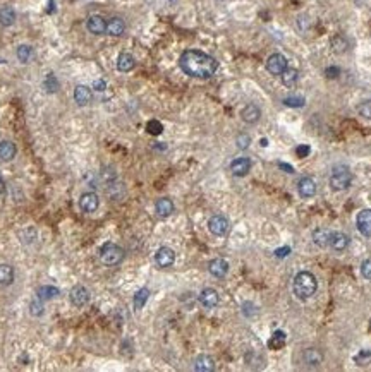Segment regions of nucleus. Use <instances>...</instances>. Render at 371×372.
Here are the masks:
<instances>
[{"label":"nucleus","instance_id":"1","mask_svg":"<svg viewBox=\"0 0 371 372\" xmlns=\"http://www.w3.org/2000/svg\"><path fill=\"white\" fill-rule=\"evenodd\" d=\"M179 67L191 77L210 79L218 69V62L201 50H185L179 59Z\"/></svg>","mask_w":371,"mask_h":372},{"label":"nucleus","instance_id":"2","mask_svg":"<svg viewBox=\"0 0 371 372\" xmlns=\"http://www.w3.org/2000/svg\"><path fill=\"white\" fill-rule=\"evenodd\" d=\"M318 281L316 276L309 271H301L295 274L292 283V292L299 300H308L316 294Z\"/></svg>","mask_w":371,"mask_h":372},{"label":"nucleus","instance_id":"3","mask_svg":"<svg viewBox=\"0 0 371 372\" xmlns=\"http://www.w3.org/2000/svg\"><path fill=\"white\" fill-rule=\"evenodd\" d=\"M352 184V174L347 167L339 165L332 170V175H330V187L333 190H346L351 187Z\"/></svg>","mask_w":371,"mask_h":372},{"label":"nucleus","instance_id":"4","mask_svg":"<svg viewBox=\"0 0 371 372\" xmlns=\"http://www.w3.org/2000/svg\"><path fill=\"white\" fill-rule=\"evenodd\" d=\"M100 259L105 266H117L124 259V249L117 243L107 242L100 249Z\"/></svg>","mask_w":371,"mask_h":372},{"label":"nucleus","instance_id":"5","mask_svg":"<svg viewBox=\"0 0 371 372\" xmlns=\"http://www.w3.org/2000/svg\"><path fill=\"white\" fill-rule=\"evenodd\" d=\"M229 228H231V223H229V220L224 215H213L208 221V230L216 237L227 235Z\"/></svg>","mask_w":371,"mask_h":372},{"label":"nucleus","instance_id":"6","mask_svg":"<svg viewBox=\"0 0 371 372\" xmlns=\"http://www.w3.org/2000/svg\"><path fill=\"white\" fill-rule=\"evenodd\" d=\"M287 67H289V64H287V59L282 55V53H273V55L268 57L267 70L272 74V76H280Z\"/></svg>","mask_w":371,"mask_h":372},{"label":"nucleus","instance_id":"7","mask_svg":"<svg viewBox=\"0 0 371 372\" xmlns=\"http://www.w3.org/2000/svg\"><path fill=\"white\" fill-rule=\"evenodd\" d=\"M356 227L359 230L361 235L371 237V210H363L357 213Z\"/></svg>","mask_w":371,"mask_h":372},{"label":"nucleus","instance_id":"8","mask_svg":"<svg viewBox=\"0 0 371 372\" xmlns=\"http://www.w3.org/2000/svg\"><path fill=\"white\" fill-rule=\"evenodd\" d=\"M175 261V252L170 249V247H160L155 254V263H157L160 268H170Z\"/></svg>","mask_w":371,"mask_h":372},{"label":"nucleus","instance_id":"9","mask_svg":"<svg viewBox=\"0 0 371 372\" xmlns=\"http://www.w3.org/2000/svg\"><path fill=\"white\" fill-rule=\"evenodd\" d=\"M100 206V199L95 192H85L79 197V208L85 213H95Z\"/></svg>","mask_w":371,"mask_h":372},{"label":"nucleus","instance_id":"10","mask_svg":"<svg viewBox=\"0 0 371 372\" xmlns=\"http://www.w3.org/2000/svg\"><path fill=\"white\" fill-rule=\"evenodd\" d=\"M70 302L72 305H76V307H83V305H86L90 302V292H88L83 285H76L72 290H70Z\"/></svg>","mask_w":371,"mask_h":372},{"label":"nucleus","instance_id":"11","mask_svg":"<svg viewBox=\"0 0 371 372\" xmlns=\"http://www.w3.org/2000/svg\"><path fill=\"white\" fill-rule=\"evenodd\" d=\"M349 243H351V238H349L347 233L344 232H332V235H330V245L335 252H342L346 251L349 247Z\"/></svg>","mask_w":371,"mask_h":372},{"label":"nucleus","instance_id":"12","mask_svg":"<svg viewBox=\"0 0 371 372\" xmlns=\"http://www.w3.org/2000/svg\"><path fill=\"white\" fill-rule=\"evenodd\" d=\"M298 192L303 199L313 197L316 194V182L311 179V177H303V179L298 182Z\"/></svg>","mask_w":371,"mask_h":372},{"label":"nucleus","instance_id":"13","mask_svg":"<svg viewBox=\"0 0 371 372\" xmlns=\"http://www.w3.org/2000/svg\"><path fill=\"white\" fill-rule=\"evenodd\" d=\"M200 302H201L203 307H206V309L216 307V305H218V302H220L218 292H216L215 288H205V290H201Z\"/></svg>","mask_w":371,"mask_h":372},{"label":"nucleus","instance_id":"14","mask_svg":"<svg viewBox=\"0 0 371 372\" xmlns=\"http://www.w3.org/2000/svg\"><path fill=\"white\" fill-rule=\"evenodd\" d=\"M86 28L91 34H103L107 33V23L101 16H90L86 21Z\"/></svg>","mask_w":371,"mask_h":372},{"label":"nucleus","instance_id":"15","mask_svg":"<svg viewBox=\"0 0 371 372\" xmlns=\"http://www.w3.org/2000/svg\"><path fill=\"white\" fill-rule=\"evenodd\" d=\"M323 362V353L318 348H306L303 352V364L308 367H318Z\"/></svg>","mask_w":371,"mask_h":372},{"label":"nucleus","instance_id":"16","mask_svg":"<svg viewBox=\"0 0 371 372\" xmlns=\"http://www.w3.org/2000/svg\"><path fill=\"white\" fill-rule=\"evenodd\" d=\"M251 170V159L242 156V158H236L234 161L231 163V172L236 177H244L249 174Z\"/></svg>","mask_w":371,"mask_h":372},{"label":"nucleus","instance_id":"17","mask_svg":"<svg viewBox=\"0 0 371 372\" xmlns=\"http://www.w3.org/2000/svg\"><path fill=\"white\" fill-rule=\"evenodd\" d=\"M208 271L210 274H213L215 278H224L225 274L229 273V263L222 258L211 259L208 263Z\"/></svg>","mask_w":371,"mask_h":372},{"label":"nucleus","instance_id":"18","mask_svg":"<svg viewBox=\"0 0 371 372\" xmlns=\"http://www.w3.org/2000/svg\"><path fill=\"white\" fill-rule=\"evenodd\" d=\"M155 211L160 218H167L174 213V202L169 197H160L157 202H155Z\"/></svg>","mask_w":371,"mask_h":372},{"label":"nucleus","instance_id":"19","mask_svg":"<svg viewBox=\"0 0 371 372\" xmlns=\"http://www.w3.org/2000/svg\"><path fill=\"white\" fill-rule=\"evenodd\" d=\"M241 117H242V120H244L246 123H256L259 120V117H262V110H259L256 105L249 103V105H246L244 108H242Z\"/></svg>","mask_w":371,"mask_h":372},{"label":"nucleus","instance_id":"20","mask_svg":"<svg viewBox=\"0 0 371 372\" xmlns=\"http://www.w3.org/2000/svg\"><path fill=\"white\" fill-rule=\"evenodd\" d=\"M134 65H136V60H134V57H132L131 53L122 52L121 55H119L117 70H121V72H131V70L134 69Z\"/></svg>","mask_w":371,"mask_h":372},{"label":"nucleus","instance_id":"21","mask_svg":"<svg viewBox=\"0 0 371 372\" xmlns=\"http://www.w3.org/2000/svg\"><path fill=\"white\" fill-rule=\"evenodd\" d=\"M93 98V93L88 86H76V90H74V100H76V103L79 106H85L91 101Z\"/></svg>","mask_w":371,"mask_h":372},{"label":"nucleus","instance_id":"22","mask_svg":"<svg viewBox=\"0 0 371 372\" xmlns=\"http://www.w3.org/2000/svg\"><path fill=\"white\" fill-rule=\"evenodd\" d=\"M215 369L213 358L208 355H198L194 358V370L198 372H211Z\"/></svg>","mask_w":371,"mask_h":372},{"label":"nucleus","instance_id":"23","mask_svg":"<svg viewBox=\"0 0 371 372\" xmlns=\"http://www.w3.org/2000/svg\"><path fill=\"white\" fill-rule=\"evenodd\" d=\"M124 31H126V23L121 17H112L107 23V33L110 36H122Z\"/></svg>","mask_w":371,"mask_h":372},{"label":"nucleus","instance_id":"24","mask_svg":"<svg viewBox=\"0 0 371 372\" xmlns=\"http://www.w3.org/2000/svg\"><path fill=\"white\" fill-rule=\"evenodd\" d=\"M330 235L332 232L326 228H316L313 232V243L318 247H328L330 245Z\"/></svg>","mask_w":371,"mask_h":372},{"label":"nucleus","instance_id":"25","mask_svg":"<svg viewBox=\"0 0 371 372\" xmlns=\"http://www.w3.org/2000/svg\"><path fill=\"white\" fill-rule=\"evenodd\" d=\"M16 153H17V148L14 143H11V141H2V143H0V158H2L4 161L14 159Z\"/></svg>","mask_w":371,"mask_h":372},{"label":"nucleus","instance_id":"26","mask_svg":"<svg viewBox=\"0 0 371 372\" xmlns=\"http://www.w3.org/2000/svg\"><path fill=\"white\" fill-rule=\"evenodd\" d=\"M280 77H282V84H284V86H287V88H292L295 82H298V79H299V72L295 69H292V67H287L284 72L280 74Z\"/></svg>","mask_w":371,"mask_h":372},{"label":"nucleus","instance_id":"27","mask_svg":"<svg viewBox=\"0 0 371 372\" xmlns=\"http://www.w3.org/2000/svg\"><path fill=\"white\" fill-rule=\"evenodd\" d=\"M16 23V11L12 7H2L0 9V24L2 26H12Z\"/></svg>","mask_w":371,"mask_h":372},{"label":"nucleus","instance_id":"28","mask_svg":"<svg viewBox=\"0 0 371 372\" xmlns=\"http://www.w3.org/2000/svg\"><path fill=\"white\" fill-rule=\"evenodd\" d=\"M14 281V269L9 264H0V285H11Z\"/></svg>","mask_w":371,"mask_h":372},{"label":"nucleus","instance_id":"29","mask_svg":"<svg viewBox=\"0 0 371 372\" xmlns=\"http://www.w3.org/2000/svg\"><path fill=\"white\" fill-rule=\"evenodd\" d=\"M150 297V290L148 288H141L138 294L134 295V300H132V305H134L136 311H141V309L144 307V304H146Z\"/></svg>","mask_w":371,"mask_h":372},{"label":"nucleus","instance_id":"30","mask_svg":"<svg viewBox=\"0 0 371 372\" xmlns=\"http://www.w3.org/2000/svg\"><path fill=\"white\" fill-rule=\"evenodd\" d=\"M36 295H38V299H42V300L54 299V297L59 295V288H55V286H40Z\"/></svg>","mask_w":371,"mask_h":372},{"label":"nucleus","instance_id":"31","mask_svg":"<svg viewBox=\"0 0 371 372\" xmlns=\"http://www.w3.org/2000/svg\"><path fill=\"white\" fill-rule=\"evenodd\" d=\"M17 59H19V62H23V64H26V62L31 60V57H33V48H31L29 45H21L19 48H17Z\"/></svg>","mask_w":371,"mask_h":372},{"label":"nucleus","instance_id":"32","mask_svg":"<svg viewBox=\"0 0 371 372\" xmlns=\"http://www.w3.org/2000/svg\"><path fill=\"white\" fill-rule=\"evenodd\" d=\"M332 50L337 52V53H342L347 50V42L344 36H340V34H337V36L332 38Z\"/></svg>","mask_w":371,"mask_h":372},{"label":"nucleus","instance_id":"33","mask_svg":"<svg viewBox=\"0 0 371 372\" xmlns=\"http://www.w3.org/2000/svg\"><path fill=\"white\" fill-rule=\"evenodd\" d=\"M284 103L287 106H292V108H301V106L306 105V100L299 95H292V96H287V98L284 100Z\"/></svg>","mask_w":371,"mask_h":372},{"label":"nucleus","instance_id":"34","mask_svg":"<svg viewBox=\"0 0 371 372\" xmlns=\"http://www.w3.org/2000/svg\"><path fill=\"white\" fill-rule=\"evenodd\" d=\"M285 343V333L284 331H277V333H273L272 340H270V347L272 348H280L284 347Z\"/></svg>","mask_w":371,"mask_h":372},{"label":"nucleus","instance_id":"35","mask_svg":"<svg viewBox=\"0 0 371 372\" xmlns=\"http://www.w3.org/2000/svg\"><path fill=\"white\" fill-rule=\"evenodd\" d=\"M357 112H359L361 117L371 120V100H364L363 103H359V106H357Z\"/></svg>","mask_w":371,"mask_h":372},{"label":"nucleus","instance_id":"36","mask_svg":"<svg viewBox=\"0 0 371 372\" xmlns=\"http://www.w3.org/2000/svg\"><path fill=\"white\" fill-rule=\"evenodd\" d=\"M146 131H148L152 136H158V134H162L163 126H162V123L158 122V120H150V122L146 123Z\"/></svg>","mask_w":371,"mask_h":372},{"label":"nucleus","instance_id":"37","mask_svg":"<svg viewBox=\"0 0 371 372\" xmlns=\"http://www.w3.org/2000/svg\"><path fill=\"white\" fill-rule=\"evenodd\" d=\"M45 88H47V91H50V93H55L57 90H59V81L55 79L54 74H48V76H47Z\"/></svg>","mask_w":371,"mask_h":372},{"label":"nucleus","instance_id":"38","mask_svg":"<svg viewBox=\"0 0 371 372\" xmlns=\"http://www.w3.org/2000/svg\"><path fill=\"white\" fill-rule=\"evenodd\" d=\"M236 144H237V148H239V149H246L247 146L251 144V137L247 134H239V136H237V139H236Z\"/></svg>","mask_w":371,"mask_h":372},{"label":"nucleus","instance_id":"39","mask_svg":"<svg viewBox=\"0 0 371 372\" xmlns=\"http://www.w3.org/2000/svg\"><path fill=\"white\" fill-rule=\"evenodd\" d=\"M361 274H363L366 280H371V259L363 261V264H361Z\"/></svg>","mask_w":371,"mask_h":372},{"label":"nucleus","instance_id":"40","mask_svg":"<svg viewBox=\"0 0 371 372\" xmlns=\"http://www.w3.org/2000/svg\"><path fill=\"white\" fill-rule=\"evenodd\" d=\"M29 307H31V314H33V316H42V314H43V305H42V299L34 300V302L31 304Z\"/></svg>","mask_w":371,"mask_h":372},{"label":"nucleus","instance_id":"41","mask_svg":"<svg viewBox=\"0 0 371 372\" xmlns=\"http://www.w3.org/2000/svg\"><path fill=\"white\" fill-rule=\"evenodd\" d=\"M93 90L105 91V90H107V81H103V79H96V81L93 82Z\"/></svg>","mask_w":371,"mask_h":372},{"label":"nucleus","instance_id":"42","mask_svg":"<svg viewBox=\"0 0 371 372\" xmlns=\"http://www.w3.org/2000/svg\"><path fill=\"white\" fill-rule=\"evenodd\" d=\"M287 254H290V247H280V249L275 251V256L277 258H285Z\"/></svg>","mask_w":371,"mask_h":372},{"label":"nucleus","instance_id":"43","mask_svg":"<svg viewBox=\"0 0 371 372\" xmlns=\"http://www.w3.org/2000/svg\"><path fill=\"white\" fill-rule=\"evenodd\" d=\"M295 153H298L299 156H306V154H309V146H299V148L295 149Z\"/></svg>","mask_w":371,"mask_h":372},{"label":"nucleus","instance_id":"44","mask_svg":"<svg viewBox=\"0 0 371 372\" xmlns=\"http://www.w3.org/2000/svg\"><path fill=\"white\" fill-rule=\"evenodd\" d=\"M339 72H340V70H339L337 67H330V69H326V76H328V77H337V76H339Z\"/></svg>","mask_w":371,"mask_h":372},{"label":"nucleus","instance_id":"45","mask_svg":"<svg viewBox=\"0 0 371 372\" xmlns=\"http://www.w3.org/2000/svg\"><path fill=\"white\" fill-rule=\"evenodd\" d=\"M278 167H280V168H284V170L287 172V174H292V172H294V168L290 167V165H285V163H278Z\"/></svg>","mask_w":371,"mask_h":372},{"label":"nucleus","instance_id":"46","mask_svg":"<svg viewBox=\"0 0 371 372\" xmlns=\"http://www.w3.org/2000/svg\"><path fill=\"white\" fill-rule=\"evenodd\" d=\"M4 192H6V182H4V180L0 179V196H2Z\"/></svg>","mask_w":371,"mask_h":372}]
</instances>
